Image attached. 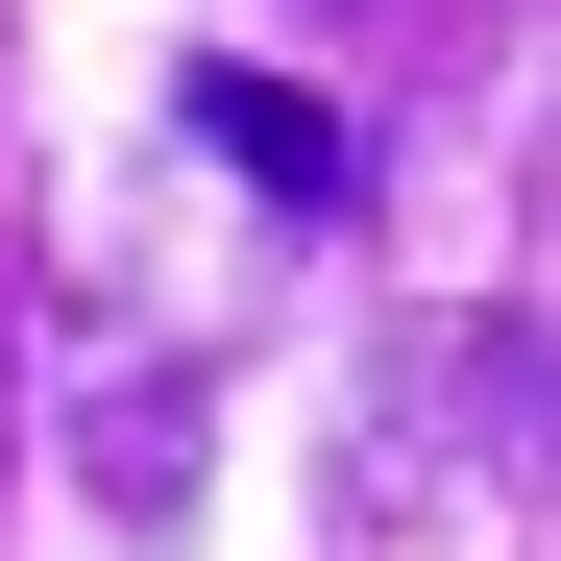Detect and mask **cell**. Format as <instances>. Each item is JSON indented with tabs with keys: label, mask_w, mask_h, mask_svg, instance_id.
Returning <instances> with one entry per match:
<instances>
[{
	"label": "cell",
	"mask_w": 561,
	"mask_h": 561,
	"mask_svg": "<svg viewBox=\"0 0 561 561\" xmlns=\"http://www.w3.org/2000/svg\"><path fill=\"white\" fill-rule=\"evenodd\" d=\"M196 123H220V147L268 171V196H294V220H342V196H366V147H342V123L294 99V73H196Z\"/></svg>",
	"instance_id": "1"
},
{
	"label": "cell",
	"mask_w": 561,
	"mask_h": 561,
	"mask_svg": "<svg viewBox=\"0 0 561 561\" xmlns=\"http://www.w3.org/2000/svg\"><path fill=\"white\" fill-rule=\"evenodd\" d=\"M99 489H123V513L196 489V391H99Z\"/></svg>",
	"instance_id": "2"
}]
</instances>
